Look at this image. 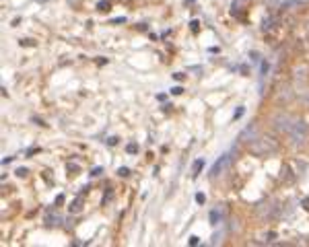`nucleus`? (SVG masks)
Instances as JSON below:
<instances>
[{
	"label": "nucleus",
	"instance_id": "obj_1",
	"mask_svg": "<svg viewBox=\"0 0 309 247\" xmlns=\"http://www.w3.org/2000/svg\"><path fill=\"white\" fill-rule=\"evenodd\" d=\"M227 161H229V157H227V155H222L221 159H219V161L214 163V167H212V175H214V177H217V175H221V171L225 169Z\"/></svg>",
	"mask_w": 309,
	"mask_h": 247
},
{
	"label": "nucleus",
	"instance_id": "obj_2",
	"mask_svg": "<svg viewBox=\"0 0 309 247\" xmlns=\"http://www.w3.org/2000/svg\"><path fill=\"white\" fill-rule=\"evenodd\" d=\"M202 167H204V159H198V161L194 163V173H192V177H194V179L198 177V173L202 171Z\"/></svg>",
	"mask_w": 309,
	"mask_h": 247
},
{
	"label": "nucleus",
	"instance_id": "obj_3",
	"mask_svg": "<svg viewBox=\"0 0 309 247\" xmlns=\"http://www.w3.org/2000/svg\"><path fill=\"white\" fill-rule=\"evenodd\" d=\"M81 202H83V194H81V196H79L74 202H72V206H70V212H79V210H81Z\"/></svg>",
	"mask_w": 309,
	"mask_h": 247
},
{
	"label": "nucleus",
	"instance_id": "obj_4",
	"mask_svg": "<svg viewBox=\"0 0 309 247\" xmlns=\"http://www.w3.org/2000/svg\"><path fill=\"white\" fill-rule=\"evenodd\" d=\"M219 220H221V214H219L217 210H212V212H210V222H212V224H219Z\"/></svg>",
	"mask_w": 309,
	"mask_h": 247
},
{
	"label": "nucleus",
	"instance_id": "obj_5",
	"mask_svg": "<svg viewBox=\"0 0 309 247\" xmlns=\"http://www.w3.org/2000/svg\"><path fill=\"white\" fill-rule=\"evenodd\" d=\"M109 6H111V4H109L107 0H103V2L97 4V10H109Z\"/></svg>",
	"mask_w": 309,
	"mask_h": 247
},
{
	"label": "nucleus",
	"instance_id": "obj_6",
	"mask_svg": "<svg viewBox=\"0 0 309 247\" xmlns=\"http://www.w3.org/2000/svg\"><path fill=\"white\" fill-rule=\"evenodd\" d=\"M196 202H198V204H204V202H206V196H204V194H196Z\"/></svg>",
	"mask_w": 309,
	"mask_h": 247
},
{
	"label": "nucleus",
	"instance_id": "obj_7",
	"mask_svg": "<svg viewBox=\"0 0 309 247\" xmlns=\"http://www.w3.org/2000/svg\"><path fill=\"white\" fill-rule=\"evenodd\" d=\"M171 93H173V95H181V93H183V89H181V86H173V89H171Z\"/></svg>",
	"mask_w": 309,
	"mask_h": 247
},
{
	"label": "nucleus",
	"instance_id": "obj_8",
	"mask_svg": "<svg viewBox=\"0 0 309 247\" xmlns=\"http://www.w3.org/2000/svg\"><path fill=\"white\" fill-rule=\"evenodd\" d=\"M126 150H128V153H136V150H138V146H136V144H128V146H126Z\"/></svg>",
	"mask_w": 309,
	"mask_h": 247
},
{
	"label": "nucleus",
	"instance_id": "obj_9",
	"mask_svg": "<svg viewBox=\"0 0 309 247\" xmlns=\"http://www.w3.org/2000/svg\"><path fill=\"white\" fill-rule=\"evenodd\" d=\"M118 173H120V175H122V177H126V175H128V173H130V171H128V169H126V167H122V169H120V171H118Z\"/></svg>",
	"mask_w": 309,
	"mask_h": 247
},
{
	"label": "nucleus",
	"instance_id": "obj_10",
	"mask_svg": "<svg viewBox=\"0 0 309 247\" xmlns=\"http://www.w3.org/2000/svg\"><path fill=\"white\" fill-rule=\"evenodd\" d=\"M198 243H200L198 237H190V245H198Z\"/></svg>",
	"mask_w": 309,
	"mask_h": 247
},
{
	"label": "nucleus",
	"instance_id": "obj_11",
	"mask_svg": "<svg viewBox=\"0 0 309 247\" xmlns=\"http://www.w3.org/2000/svg\"><path fill=\"white\" fill-rule=\"evenodd\" d=\"M183 76H185V74H181V72H177V74H173V78H175V81H181Z\"/></svg>",
	"mask_w": 309,
	"mask_h": 247
},
{
	"label": "nucleus",
	"instance_id": "obj_12",
	"mask_svg": "<svg viewBox=\"0 0 309 247\" xmlns=\"http://www.w3.org/2000/svg\"><path fill=\"white\" fill-rule=\"evenodd\" d=\"M124 21H126V17H120V19H113L111 23H124Z\"/></svg>",
	"mask_w": 309,
	"mask_h": 247
},
{
	"label": "nucleus",
	"instance_id": "obj_13",
	"mask_svg": "<svg viewBox=\"0 0 309 247\" xmlns=\"http://www.w3.org/2000/svg\"><path fill=\"white\" fill-rule=\"evenodd\" d=\"M192 31H198V21H192Z\"/></svg>",
	"mask_w": 309,
	"mask_h": 247
},
{
	"label": "nucleus",
	"instance_id": "obj_14",
	"mask_svg": "<svg viewBox=\"0 0 309 247\" xmlns=\"http://www.w3.org/2000/svg\"><path fill=\"white\" fill-rule=\"evenodd\" d=\"M101 173H103V169H99V167H97V169H93V175H101Z\"/></svg>",
	"mask_w": 309,
	"mask_h": 247
},
{
	"label": "nucleus",
	"instance_id": "obj_15",
	"mask_svg": "<svg viewBox=\"0 0 309 247\" xmlns=\"http://www.w3.org/2000/svg\"><path fill=\"white\" fill-rule=\"evenodd\" d=\"M303 204H305V208L309 210V200H303Z\"/></svg>",
	"mask_w": 309,
	"mask_h": 247
}]
</instances>
